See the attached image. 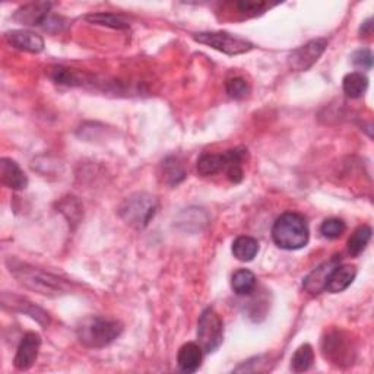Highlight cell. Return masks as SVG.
I'll use <instances>...</instances> for the list:
<instances>
[{"label": "cell", "mask_w": 374, "mask_h": 374, "mask_svg": "<svg viewBox=\"0 0 374 374\" xmlns=\"http://www.w3.org/2000/svg\"><path fill=\"white\" fill-rule=\"evenodd\" d=\"M6 265L9 268V272L22 286L41 296L61 297L63 294H68L71 290V285L65 279H61L59 276L37 269L34 266L22 264L21 261H16V259H8Z\"/></svg>", "instance_id": "1"}, {"label": "cell", "mask_w": 374, "mask_h": 374, "mask_svg": "<svg viewBox=\"0 0 374 374\" xmlns=\"http://www.w3.org/2000/svg\"><path fill=\"white\" fill-rule=\"evenodd\" d=\"M123 332L119 321L105 319L101 316H91L83 319L76 328L79 342L88 348H104L116 341Z\"/></svg>", "instance_id": "2"}, {"label": "cell", "mask_w": 374, "mask_h": 374, "mask_svg": "<svg viewBox=\"0 0 374 374\" xmlns=\"http://www.w3.org/2000/svg\"><path fill=\"white\" fill-rule=\"evenodd\" d=\"M308 227L303 215L297 212L282 214L272 227V240L284 250H300L308 243Z\"/></svg>", "instance_id": "3"}, {"label": "cell", "mask_w": 374, "mask_h": 374, "mask_svg": "<svg viewBox=\"0 0 374 374\" xmlns=\"http://www.w3.org/2000/svg\"><path fill=\"white\" fill-rule=\"evenodd\" d=\"M247 151L236 148L224 154H204L197 160L196 168L200 176H214L221 171L227 172V177L232 183H240L243 180V167Z\"/></svg>", "instance_id": "4"}, {"label": "cell", "mask_w": 374, "mask_h": 374, "mask_svg": "<svg viewBox=\"0 0 374 374\" xmlns=\"http://www.w3.org/2000/svg\"><path fill=\"white\" fill-rule=\"evenodd\" d=\"M158 209V200L148 193H135L129 196L119 208L120 218L136 229L148 227Z\"/></svg>", "instance_id": "5"}, {"label": "cell", "mask_w": 374, "mask_h": 374, "mask_svg": "<svg viewBox=\"0 0 374 374\" xmlns=\"http://www.w3.org/2000/svg\"><path fill=\"white\" fill-rule=\"evenodd\" d=\"M224 341V323L214 308L202 311L197 322V343L205 354L215 353Z\"/></svg>", "instance_id": "6"}, {"label": "cell", "mask_w": 374, "mask_h": 374, "mask_svg": "<svg viewBox=\"0 0 374 374\" xmlns=\"http://www.w3.org/2000/svg\"><path fill=\"white\" fill-rule=\"evenodd\" d=\"M193 38L200 43L205 44L214 50H218L227 56H237L249 53L253 48V44L239 36L224 33V31H215V33H199L194 34Z\"/></svg>", "instance_id": "7"}, {"label": "cell", "mask_w": 374, "mask_h": 374, "mask_svg": "<svg viewBox=\"0 0 374 374\" xmlns=\"http://www.w3.org/2000/svg\"><path fill=\"white\" fill-rule=\"evenodd\" d=\"M326 47H328V40L316 38L296 48L289 57L290 68L297 72L308 71L316 62L319 61V57L325 53Z\"/></svg>", "instance_id": "8"}, {"label": "cell", "mask_w": 374, "mask_h": 374, "mask_svg": "<svg viewBox=\"0 0 374 374\" xmlns=\"http://www.w3.org/2000/svg\"><path fill=\"white\" fill-rule=\"evenodd\" d=\"M40 345H41V338L38 333L36 332L25 333L16 350V355L14 358L15 368L19 371L30 370L37 361Z\"/></svg>", "instance_id": "9"}, {"label": "cell", "mask_w": 374, "mask_h": 374, "mask_svg": "<svg viewBox=\"0 0 374 374\" xmlns=\"http://www.w3.org/2000/svg\"><path fill=\"white\" fill-rule=\"evenodd\" d=\"M2 304L5 308L24 313L30 316L31 319L37 321L43 328H47L50 325V316L47 311H44L41 307L36 306L34 303L28 301L26 298L18 297V296H9L8 293H4L2 296Z\"/></svg>", "instance_id": "10"}, {"label": "cell", "mask_w": 374, "mask_h": 374, "mask_svg": "<svg viewBox=\"0 0 374 374\" xmlns=\"http://www.w3.org/2000/svg\"><path fill=\"white\" fill-rule=\"evenodd\" d=\"M51 4L48 2H36L21 6L15 14L14 19L22 25L43 26L46 19L50 16Z\"/></svg>", "instance_id": "11"}, {"label": "cell", "mask_w": 374, "mask_h": 374, "mask_svg": "<svg viewBox=\"0 0 374 374\" xmlns=\"http://www.w3.org/2000/svg\"><path fill=\"white\" fill-rule=\"evenodd\" d=\"M357 276V268L353 265H336L326 281L325 291L338 294L348 289Z\"/></svg>", "instance_id": "12"}, {"label": "cell", "mask_w": 374, "mask_h": 374, "mask_svg": "<svg viewBox=\"0 0 374 374\" xmlns=\"http://www.w3.org/2000/svg\"><path fill=\"white\" fill-rule=\"evenodd\" d=\"M6 40L8 43L21 50V51H26V53H41L44 50V40L41 36L31 33V31H25V30H14L6 33Z\"/></svg>", "instance_id": "13"}, {"label": "cell", "mask_w": 374, "mask_h": 374, "mask_svg": "<svg viewBox=\"0 0 374 374\" xmlns=\"http://www.w3.org/2000/svg\"><path fill=\"white\" fill-rule=\"evenodd\" d=\"M0 180L12 190H24L28 186L26 175L11 158L0 160Z\"/></svg>", "instance_id": "14"}, {"label": "cell", "mask_w": 374, "mask_h": 374, "mask_svg": "<svg viewBox=\"0 0 374 374\" xmlns=\"http://www.w3.org/2000/svg\"><path fill=\"white\" fill-rule=\"evenodd\" d=\"M338 265V259H332L329 262H325L319 268H316L306 279H304V290L313 296H318L322 291H325V285L328 281V276L331 271Z\"/></svg>", "instance_id": "15"}, {"label": "cell", "mask_w": 374, "mask_h": 374, "mask_svg": "<svg viewBox=\"0 0 374 374\" xmlns=\"http://www.w3.org/2000/svg\"><path fill=\"white\" fill-rule=\"evenodd\" d=\"M204 360V351L199 347V343L187 342L179 350L177 355V364L179 368L185 373H194L202 365Z\"/></svg>", "instance_id": "16"}, {"label": "cell", "mask_w": 374, "mask_h": 374, "mask_svg": "<svg viewBox=\"0 0 374 374\" xmlns=\"http://www.w3.org/2000/svg\"><path fill=\"white\" fill-rule=\"evenodd\" d=\"M158 177L162 183L175 187L186 179V171L183 164L176 157H167L158 168Z\"/></svg>", "instance_id": "17"}, {"label": "cell", "mask_w": 374, "mask_h": 374, "mask_svg": "<svg viewBox=\"0 0 374 374\" xmlns=\"http://www.w3.org/2000/svg\"><path fill=\"white\" fill-rule=\"evenodd\" d=\"M329 339H325V347L323 354L326 358L335 361L336 364H341L351 355L350 348L345 345V339L341 336V333H333L328 336Z\"/></svg>", "instance_id": "18"}, {"label": "cell", "mask_w": 374, "mask_h": 374, "mask_svg": "<svg viewBox=\"0 0 374 374\" xmlns=\"http://www.w3.org/2000/svg\"><path fill=\"white\" fill-rule=\"evenodd\" d=\"M342 88L350 98H360L368 88V79L361 72H351L342 79Z\"/></svg>", "instance_id": "19"}, {"label": "cell", "mask_w": 374, "mask_h": 374, "mask_svg": "<svg viewBox=\"0 0 374 374\" xmlns=\"http://www.w3.org/2000/svg\"><path fill=\"white\" fill-rule=\"evenodd\" d=\"M259 253V243L249 236H240L233 243V254L240 262H250Z\"/></svg>", "instance_id": "20"}, {"label": "cell", "mask_w": 374, "mask_h": 374, "mask_svg": "<svg viewBox=\"0 0 374 374\" xmlns=\"http://www.w3.org/2000/svg\"><path fill=\"white\" fill-rule=\"evenodd\" d=\"M85 19L91 24H95V25L114 28V30H128V28L130 26L129 21L126 18H123L122 15L108 14V12H98V14L86 15Z\"/></svg>", "instance_id": "21"}, {"label": "cell", "mask_w": 374, "mask_h": 374, "mask_svg": "<svg viewBox=\"0 0 374 374\" xmlns=\"http://www.w3.org/2000/svg\"><path fill=\"white\" fill-rule=\"evenodd\" d=\"M232 289L237 296H249L256 289V276L249 269L237 271L232 278Z\"/></svg>", "instance_id": "22"}, {"label": "cell", "mask_w": 374, "mask_h": 374, "mask_svg": "<svg viewBox=\"0 0 374 374\" xmlns=\"http://www.w3.org/2000/svg\"><path fill=\"white\" fill-rule=\"evenodd\" d=\"M373 229L370 225H361L351 234L348 240V251L351 256L361 254L371 240Z\"/></svg>", "instance_id": "23"}, {"label": "cell", "mask_w": 374, "mask_h": 374, "mask_svg": "<svg viewBox=\"0 0 374 374\" xmlns=\"http://www.w3.org/2000/svg\"><path fill=\"white\" fill-rule=\"evenodd\" d=\"M313 361H314V351L311 348V345L304 343L294 353L291 358V368L296 373H304L313 365Z\"/></svg>", "instance_id": "24"}, {"label": "cell", "mask_w": 374, "mask_h": 374, "mask_svg": "<svg viewBox=\"0 0 374 374\" xmlns=\"http://www.w3.org/2000/svg\"><path fill=\"white\" fill-rule=\"evenodd\" d=\"M227 94L234 100H243L250 94V85L241 76H234L225 82Z\"/></svg>", "instance_id": "25"}, {"label": "cell", "mask_w": 374, "mask_h": 374, "mask_svg": "<svg viewBox=\"0 0 374 374\" xmlns=\"http://www.w3.org/2000/svg\"><path fill=\"white\" fill-rule=\"evenodd\" d=\"M345 229H347V225L339 218H329L321 225L322 236L329 240L339 239L345 233Z\"/></svg>", "instance_id": "26"}, {"label": "cell", "mask_w": 374, "mask_h": 374, "mask_svg": "<svg viewBox=\"0 0 374 374\" xmlns=\"http://www.w3.org/2000/svg\"><path fill=\"white\" fill-rule=\"evenodd\" d=\"M353 65L358 69H363V71H370L373 68V53L368 50V48H361V50H357L353 57Z\"/></svg>", "instance_id": "27"}, {"label": "cell", "mask_w": 374, "mask_h": 374, "mask_svg": "<svg viewBox=\"0 0 374 374\" xmlns=\"http://www.w3.org/2000/svg\"><path fill=\"white\" fill-rule=\"evenodd\" d=\"M236 6L240 14H244L247 16L262 14L265 12V9L271 8V5L266 2H250V0H246V2H237Z\"/></svg>", "instance_id": "28"}, {"label": "cell", "mask_w": 374, "mask_h": 374, "mask_svg": "<svg viewBox=\"0 0 374 374\" xmlns=\"http://www.w3.org/2000/svg\"><path fill=\"white\" fill-rule=\"evenodd\" d=\"M51 78L56 83H61V85H75V82H78L73 71L63 66L51 69Z\"/></svg>", "instance_id": "29"}, {"label": "cell", "mask_w": 374, "mask_h": 374, "mask_svg": "<svg viewBox=\"0 0 374 374\" xmlns=\"http://www.w3.org/2000/svg\"><path fill=\"white\" fill-rule=\"evenodd\" d=\"M371 31H373V19L370 18V19H367V21L361 25L360 34H361V36H370Z\"/></svg>", "instance_id": "30"}]
</instances>
